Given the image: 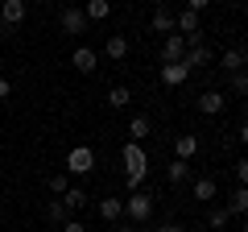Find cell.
<instances>
[{"instance_id":"obj_32","label":"cell","mask_w":248,"mask_h":232,"mask_svg":"<svg viewBox=\"0 0 248 232\" xmlns=\"http://www.w3.org/2000/svg\"><path fill=\"white\" fill-rule=\"evenodd\" d=\"M207 4H211V0H186V9H195V13H203Z\"/></svg>"},{"instance_id":"obj_34","label":"cell","mask_w":248,"mask_h":232,"mask_svg":"<svg viewBox=\"0 0 248 232\" xmlns=\"http://www.w3.org/2000/svg\"><path fill=\"white\" fill-rule=\"evenodd\" d=\"M153 232H186L182 224H161V228H153Z\"/></svg>"},{"instance_id":"obj_4","label":"cell","mask_w":248,"mask_h":232,"mask_svg":"<svg viewBox=\"0 0 248 232\" xmlns=\"http://www.w3.org/2000/svg\"><path fill=\"white\" fill-rule=\"evenodd\" d=\"M174 29H178L182 37H199V33H203V13H195V9L174 13Z\"/></svg>"},{"instance_id":"obj_28","label":"cell","mask_w":248,"mask_h":232,"mask_svg":"<svg viewBox=\"0 0 248 232\" xmlns=\"http://www.w3.org/2000/svg\"><path fill=\"white\" fill-rule=\"evenodd\" d=\"M141 182H145V174H124V187L128 191H141Z\"/></svg>"},{"instance_id":"obj_12","label":"cell","mask_w":248,"mask_h":232,"mask_svg":"<svg viewBox=\"0 0 248 232\" xmlns=\"http://www.w3.org/2000/svg\"><path fill=\"white\" fill-rule=\"evenodd\" d=\"M195 149H199V137H195V133H178V137H174V158L190 162V158H195Z\"/></svg>"},{"instance_id":"obj_24","label":"cell","mask_w":248,"mask_h":232,"mask_svg":"<svg viewBox=\"0 0 248 232\" xmlns=\"http://www.w3.org/2000/svg\"><path fill=\"white\" fill-rule=\"evenodd\" d=\"M128 104H133V91L128 87H112L108 91V108H128Z\"/></svg>"},{"instance_id":"obj_18","label":"cell","mask_w":248,"mask_h":232,"mask_svg":"<svg viewBox=\"0 0 248 232\" xmlns=\"http://www.w3.org/2000/svg\"><path fill=\"white\" fill-rule=\"evenodd\" d=\"M153 29H157V33H174V13H170L166 4L153 9Z\"/></svg>"},{"instance_id":"obj_10","label":"cell","mask_w":248,"mask_h":232,"mask_svg":"<svg viewBox=\"0 0 248 232\" xmlns=\"http://www.w3.org/2000/svg\"><path fill=\"white\" fill-rule=\"evenodd\" d=\"M211 58H215V54H211V46H207V42H199V46H186V58H182V63L190 66V71H195V66H211Z\"/></svg>"},{"instance_id":"obj_23","label":"cell","mask_w":248,"mask_h":232,"mask_svg":"<svg viewBox=\"0 0 248 232\" xmlns=\"http://www.w3.org/2000/svg\"><path fill=\"white\" fill-rule=\"evenodd\" d=\"M128 137L141 145L145 137H149V116H133V120H128Z\"/></svg>"},{"instance_id":"obj_17","label":"cell","mask_w":248,"mask_h":232,"mask_svg":"<svg viewBox=\"0 0 248 232\" xmlns=\"http://www.w3.org/2000/svg\"><path fill=\"white\" fill-rule=\"evenodd\" d=\"M228 215H248V187H236L228 199Z\"/></svg>"},{"instance_id":"obj_16","label":"cell","mask_w":248,"mask_h":232,"mask_svg":"<svg viewBox=\"0 0 248 232\" xmlns=\"http://www.w3.org/2000/svg\"><path fill=\"white\" fill-rule=\"evenodd\" d=\"M87 199H91V195H87L83 187H66V195H62V203H66V212L75 215L79 207H87Z\"/></svg>"},{"instance_id":"obj_26","label":"cell","mask_w":248,"mask_h":232,"mask_svg":"<svg viewBox=\"0 0 248 232\" xmlns=\"http://www.w3.org/2000/svg\"><path fill=\"white\" fill-rule=\"evenodd\" d=\"M228 87L236 91V96H248V71H236V75H228Z\"/></svg>"},{"instance_id":"obj_3","label":"cell","mask_w":248,"mask_h":232,"mask_svg":"<svg viewBox=\"0 0 248 232\" xmlns=\"http://www.w3.org/2000/svg\"><path fill=\"white\" fill-rule=\"evenodd\" d=\"M95 170V153H91V145H75L71 153H66V174H91Z\"/></svg>"},{"instance_id":"obj_14","label":"cell","mask_w":248,"mask_h":232,"mask_svg":"<svg viewBox=\"0 0 248 232\" xmlns=\"http://www.w3.org/2000/svg\"><path fill=\"white\" fill-rule=\"evenodd\" d=\"M190 195L203 199V203H211V199L219 195V187H215V179H195V182H190Z\"/></svg>"},{"instance_id":"obj_38","label":"cell","mask_w":248,"mask_h":232,"mask_svg":"<svg viewBox=\"0 0 248 232\" xmlns=\"http://www.w3.org/2000/svg\"><path fill=\"white\" fill-rule=\"evenodd\" d=\"M244 71H248V66H244Z\"/></svg>"},{"instance_id":"obj_5","label":"cell","mask_w":248,"mask_h":232,"mask_svg":"<svg viewBox=\"0 0 248 232\" xmlns=\"http://www.w3.org/2000/svg\"><path fill=\"white\" fill-rule=\"evenodd\" d=\"M25 17H29L25 0H4V4H0V21H4V29H17Z\"/></svg>"},{"instance_id":"obj_2","label":"cell","mask_w":248,"mask_h":232,"mask_svg":"<svg viewBox=\"0 0 248 232\" xmlns=\"http://www.w3.org/2000/svg\"><path fill=\"white\" fill-rule=\"evenodd\" d=\"M120 162H124V174H149V153H145L137 141H128L120 149Z\"/></svg>"},{"instance_id":"obj_8","label":"cell","mask_w":248,"mask_h":232,"mask_svg":"<svg viewBox=\"0 0 248 232\" xmlns=\"http://www.w3.org/2000/svg\"><path fill=\"white\" fill-rule=\"evenodd\" d=\"M161 58H166V63H182V58H186V37L182 33H166V42H161Z\"/></svg>"},{"instance_id":"obj_1","label":"cell","mask_w":248,"mask_h":232,"mask_svg":"<svg viewBox=\"0 0 248 232\" xmlns=\"http://www.w3.org/2000/svg\"><path fill=\"white\" fill-rule=\"evenodd\" d=\"M124 215L133 224H145L153 215V195L149 191H128V199H124Z\"/></svg>"},{"instance_id":"obj_27","label":"cell","mask_w":248,"mask_h":232,"mask_svg":"<svg viewBox=\"0 0 248 232\" xmlns=\"http://www.w3.org/2000/svg\"><path fill=\"white\" fill-rule=\"evenodd\" d=\"M46 187H50V191H54V195H58V199H62V195H66V187H71V182H66V174H54V179H50V182H46Z\"/></svg>"},{"instance_id":"obj_30","label":"cell","mask_w":248,"mask_h":232,"mask_svg":"<svg viewBox=\"0 0 248 232\" xmlns=\"http://www.w3.org/2000/svg\"><path fill=\"white\" fill-rule=\"evenodd\" d=\"M62 232H87V224H79V220H75V215H71V220L62 224Z\"/></svg>"},{"instance_id":"obj_25","label":"cell","mask_w":248,"mask_h":232,"mask_svg":"<svg viewBox=\"0 0 248 232\" xmlns=\"http://www.w3.org/2000/svg\"><path fill=\"white\" fill-rule=\"evenodd\" d=\"M228 220H232V215H228V207H211V212H207V224H211L215 232H219V228H228Z\"/></svg>"},{"instance_id":"obj_20","label":"cell","mask_w":248,"mask_h":232,"mask_svg":"<svg viewBox=\"0 0 248 232\" xmlns=\"http://www.w3.org/2000/svg\"><path fill=\"white\" fill-rule=\"evenodd\" d=\"M166 179L174 182V187H178V182H186V179H190V162L174 158V162H170V166H166Z\"/></svg>"},{"instance_id":"obj_13","label":"cell","mask_w":248,"mask_h":232,"mask_svg":"<svg viewBox=\"0 0 248 232\" xmlns=\"http://www.w3.org/2000/svg\"><path fill=\"white\" fill-rule=\"evenodd\" d=\"M99 215H104V224H120L124 220V199H99Z\"/></svg>"},{"instance_id":"obj_31","label":"cell","mask_w":248,"mask_h":232,"mask_svg":"<svg viewBox=\"0 0 248 232\" xmlns=\"http://www.w3.org/2000/svg\"><path fill=\"white\" fill-rule=\"evenodd\" d=\"M13 96V83H9V75H0V99H9Z\"/></svg>"},{"instance_id":"obj_9","label":"cell","mask_w":248,"mask_h":232,"mask_svg":"<svg viewBox=\"0 0 248 232\" xmlns=\"http://www.w3.org/2000/svg\"><path fill=\"white\" fill-rule=\"evenodd\" d=\"M186 79H190V66L186 63H166L161 66V83H166V87H182Z\"/></svg>"},{"instance_id":"obj_11","label":"cell","mask_w":248,"mask_h":232,"mask_svg":"<svg viewBox=\"0 0 248 232\" xmlns=\"http://www.w3.org/2000/svg\"><path fill=\"white\" fill-rule=\"evenodd\" d=\"M223 108H228L223 91H203V96H199V112H203V116H219Z\"/></svg>"},{"instance_id":"obj_33","label":"cell","mask_w":248,"mask_h":232,"mask_svg":"<svg viewBox=\"0 0 248 232\" xmlns=\"http://www.w3.org/2000/svg\"><path fill=\"white\" fill-rule=\"evenodd\" d=\"M112 232H141V228H137V224H133V220H128V224H116V228H112Z\"/></svg>"},{"instance_id":"obj_35","label":"cell","mask_w":248,"mask_h":232,"mask_svg":"<svg viewBox=\"0 0 248 232\" xmlns=\"http://www.w3.org/2000/svg\"><path fill=\"white\" fill-rule=\"evenodd\" d=\"M240 141L248 145V120H244V125H240Z\"/></svg>"},{"instance_id":"obj_36","label":"cell","mask_w":248,"mask_h":232,"mask_svg":"<svg viewBox=\"0 0 248 232\" xmlns=\"http://www.w3.org/2000/svg\"><path fill=\"white\" fill-rule=\"evenodd\" d=\"M0 75H4V63H0Z\"/></svg>"},{"instance_id":"obj_29","label":"cell","mask_w":248,"mask_h":232,"mask_svg":"<svg viewBox=\"0 0 248 232\" xmlns=\"http://www.w3.org/2000/svg\"><path fill=\"white\" fill-rule=\"evenodd\" d=\"M236 179H240V187H248V158H240V166H236Z\"/></svg>"},{"instance_id":"obj_15","label":"cell","mask_w":248,"mask_h":232,"mask_svg":"<svg viewBox=\"0 0 248 232\" xmlns=\"http://www.w3.org/2000/svg\"><path fill=\"white\" fill-rule=\"evenodd\" d=\"M83 13H87V21H108L112 17V0H87Z\"/></svg>"},{"instance_id":"obj_37","label":"cell","mask_w":248,"mask_h":232,"mask_svg":"<svg viewBox=\"0 0 248 232\" xmlns=\"http://www.w3.org/2000/svg\"><path fill=\"white\" fill-rule=\"evenodd\" d=\"M244 232H248V224H244Z\"/></svg>"},{"instance_id":"obj_7","label":"cell","mask_w":248,"mask_h":232,"mask_svg":"<svg viewBox=\"0 0 248 232\" xmlns=\"http://www.w3.org/2000/svg\"><path fill=\"white\" fill-rule=\"evenodd\" d=\"M71 66H75L79 75H91V71L99 66V54L91 50V46H75V54H71Z\"/></svg>"},{"instance_id":"obj_19","label":"cell","mask_w":248,"mask_h":232,"mask_svg":"<svg viewBox=\"0 0 248 232\" xmlns=\"http://www.w3.org/2000/svg\"><path fill=\"white\" fill-rule=\"evenodd\" d=\"M104 54H108V58H112V63H120L124 54H128V37L112 33V37H108V46H104Z\"/></svg>"},{"instance_id":"obj_22","label":"cell","mask_w":248,"mask_h":232,"mask_svg":"<svg viewBox=\"0 0 248 232\" xmlns=\"http://www.w3.org/2000/svg\"><path fill=\"white\" fill-rule=\"evenodd\" d=\"M219 66H223L228 75L244 71V54H240V50H223V54H219Z\"/></svg>"},{"instance_id":"obj_6","label":"cell","mask_w":248,"mask_h":232,"mask_svg":"<svg viewBox=\"0 0 248 232\" xmlns=\"http://www.w3.org/2000/svg\"><path fill=\"white\" fill-rule=\"evenodd\" d=\"M58 21H62V29H66V33H87V13L75 9V4H66V9L58 13Z\"/></svg>"},{"instance_id":"obj_21","label":"cell","mask_w":248,"mask_h":232,"mask_svg":"<svg viewBox=\"0 0 248 232\" xmlns=\"http://www.w3.org/2000/svg\"><path fill=\"white\" fill-rule=\"evenodd\" d=\"M46 220H50V224H58V228H62V224L71 220L66 203H62V199H50V203H46Z\"/></svg>"}]
</instances>
